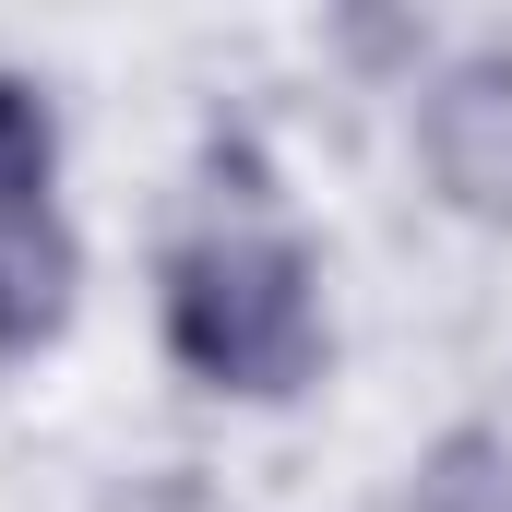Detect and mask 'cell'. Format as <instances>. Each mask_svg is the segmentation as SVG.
Instances as JSON below:
<instances>
[{
  "label": "cell",
  "instance_id": "obj_1",
  "mask_svg": "<svg viewBox=\"0 0 512 512\" xmlns=\"http://www.w3.org/2000/svg\"><path fill=\"white\" fill-rule=\"evenodd\" d=\"M167 346L215 393H298L322 358V298L310 251L286 239H203L167 262Z\"/></svg>",
  "mask_w": 512,
  "mask_h": 512
},
{
  "label": "cell",
  "instance_id": "obj_2",
  "mask_svg": "<svg viewBox=\"0 0 512 512\" xmlns=\"http://www.w3.org/2000/svg\"><path fill=\"white\" fill-rule=\"evenodd\" d=\"M429 179L465 215H512V60H453L429 96Z\"/></svg>",
  "mask_w": 512,
  "mask_h": 512
},
{
  "label": "cell",
  "instance_id": "obj_3",
  "mask_svg": "<svg viewBox=\"0 0 512 512\" xmlns=\"http://www.w3.org/2000/svg\"><path fill=\"white\" fill-rule=\"evenodd\" d=\"M60 322H72V239L48 215H12L0 227V334H12V358L48 346Z\"/></svg>",
  "mask_w": 512,
  "mask_h": 512
},
{
  "label": "cell",
  "instance_id": "obj_4",
  "mask_svg": "<svg viewBox=\"0 0 512 512\" xmlns=\"http://www.w3.org/2000/svg\"><path fill=\"white\" fill-rule=\"evenodd\" d=\"M48 155H60V131L36 108V84L0 72V227L12 215H48Z\"/></svg>",
  "mask_w": 512,
  "mask_h": 512
},
{
  "label": "cell",
  "instance_id": "obj_5",
  "mask_svg": "<svg viewBox=\"0 0 512 512\" xmlns=\"http://www.w3.org/2000/svg\"><path fill=\"white\" fill-rule=\"evenodd\" d=\"M417 512H512V453L501 441H441L429 477H417Z\"/></svg>",
  "mask_w": 512,
  "mask_h": 512
},
{
  "label": "cell",
  "instance_id": "obj_6",
  "mask_svg": "<svg viewBox=\"0 0 512 512\" xmlns=\"http://www.w3.org/2000/svg\"><path fill=\"white\" fill-rule=\"evenodd\" d=\"M0 358H12V334H0Z\"/></svg>",
  "mask_w": 512,
  "mask_h": 512
}]
</instances>
